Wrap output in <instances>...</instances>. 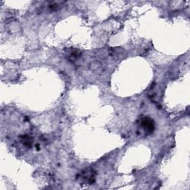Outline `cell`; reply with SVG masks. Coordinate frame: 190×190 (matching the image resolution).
Here are the masks:
<instances>
[{
  "instance_id": "obj_1",
  "label": "cell",
  "mask_w": 190,
  "mask_h": 190,
  "mask_svg": "<svg viewBox=\"0 0 190 190\" xmlns=\"http://www.w3.org/2000/svg\"><path fill=\"white\" fill-rule=\"evenodd\" d=\"M142 127L146 130V132L149 133H152L155 130V123L149 117H145L142 121Z\"/></svg>"
},
{
  "instance_id": "obj_2",
  "label": "cell",
  "mask_w": 190,
  "mask_h": 190,
  "mask_svg": "<svg viewBox=\"0 0 190 190\" xmlns=\"http://www.w3.org/2000/svg\"><path fill=\"white\" fill-rule=\"evenodd\" d=\"M22 139H23V143L26 146L31 147L32 140H31L30 137L25 135V136H22Z\"/></svg>"
}]
</instances>
